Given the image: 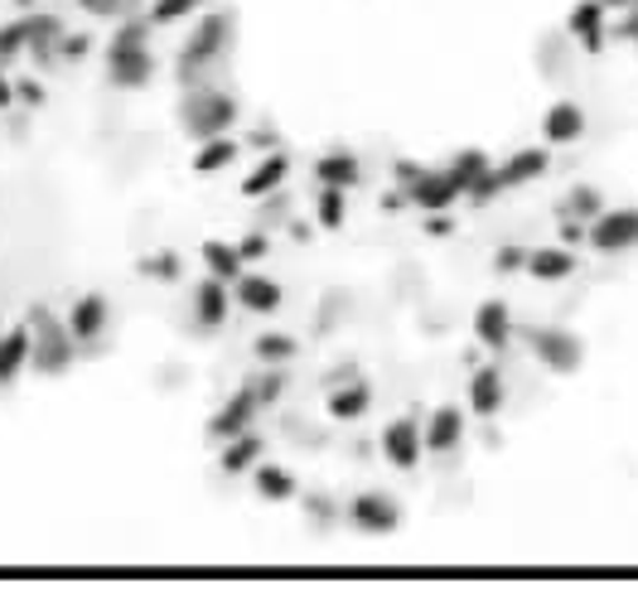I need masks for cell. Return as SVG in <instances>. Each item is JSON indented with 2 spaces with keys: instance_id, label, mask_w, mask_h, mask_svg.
I'll list each match as a JSON object with an SVG mask.
<instances>
[{
  "instance_id": "obj_1",
  "label": "cell",
  "mask_w": 638,
  "mask_h": 604,
  "mask_svg": "<svg viewBox=\"0 0 638 604\" xmlns=\"http://www.w3.org/2000/svg\"><path fill=\"white\" fill-rule=\"evenodd\" d=\"M228 44H233V20L228 16H198L189 39H184V49H179L175 78H179V83H194L208 63H218L223 53H228Z\"/></svg>"
},
{
  "instance_id": "obj_2",
  "label": "cell",
  "mask_w": 638,
  "mask_h": 604,
  "mask_svg": "<svg viewBox=\"0 0 638 604\" xmlns=\"http://www.w3.org/2000/svg\"><path fill=\"white\" fill-rule=\"evenodd\" d=\"M517 339H523L527 354L547 372H556V378H570V372H580V362H585V344L562 325H527V329L517 325Z\"/></svg>"
},
{
  "instance_id": "obj_3",
  "label": "cell",
  "mask_w": 638,
  "mask_h": 604,
  "mask_svg": "<svg viewBox=\"0 0 638 604\" xmlns=\"http://www.w3.org/2000/svg\"><path fill=\"white\" fill-rule=\"evenodd\" d=\"M179 121L194 141H208V136H228L237 126V102L228 92H213V88H194L189 98L179 102Z\"/></svg>"
},
{
  "instance_id": "obj_4",
  "label": "cell",
  "mask_w": 638,
  "mask_h": 604,
  "mask_svg": "<svg viewBox=\"0 0 638 604\" xmlns=\"http://www.w3.org/2000/svg\"><path fill=\"white\" fill-rule=\"evenodd\" d=\"M585 247L595 257H624L638 247V204L634 208H605L600 218H590L585 227Z\"/></svg>"
},
{
  "instance_id": "obj_5",
  "label": "cell",
  "mask_w": 638,
  "mask_h": 604,
  "mask_svg": "<svg viewBox=\"0 0 638 604\" xmlns=\"http://www.w3.org/2000/svg\"><path fill=\"white\" fill-rule=\"evenodd\" d=\"M609 20L615 16L605 10V0H576L566 16V39L595 59V53H605V44H609Z\"/></svg>"
},
{
  "instance_id": "obj_6",
  "label": "cell",
  "mask_w": 638,
  "mask_h": 604,
  "mask_svg": "<svg viewBox=\"0 0 638 604\" xmlns=\"http://www.w3.org/2000/svg\"><path fill=\"white\" fill-rule=\"evenodd\" d=\"M378 450H382V460H388L392 469H402V474H411V469L421 464V421L416 416H397V421L382 426V436H378Z\"/></svg>"
},
{
  "instance_id": "obj_7",
  "label": "cell",
  "mask_w": 638,
  "mask_h": 604,
  "mask_svg": "<svg viewBox=\"0 0 638 604\" xmlns=\"http://www.w3.org/2000/svg\"><path fill=\"white\" fill-rule=\"evenodd\" d=\"M464 436H470V416H464L455 401L435 407V411L421 421V446H425V454H455V450L464 446Z\"/></svg>"
},
{
  "instance_id": "obj_8",
  "label": "cell",
  "mask_w": 638,
  "mask_h": 604,
  "mask_svg": "<svg viewBox=\"0 0 638 604\" xmlns=\"http://www.w3.org/2000/svg\"><path fill=\"white\" fill-rule=\"evenodd\" d=\"M464 407L478 421H494V416L508 407V378H503L498 362H484V368L470 372V392H464Z\"/></svg>"
},
{
  "instance_id": "obj_9",
  "label": "cell",
  "mask_w": 638,
  "mask_h": 604,
  "mask_svg": "<svg viewBox=\"0 0 638 604\" xmlns=\"http://www.w3.org/2000/svg\"><path fill=\"white\" fill-rule=\"evenodd\" d=\"M585 126H590V116H585V106L576 98H562V102H552L547 112H542V141H547L552 151L580 145L585 141Z\"/></svg>"
},
{
  "instance_id": "obj_10",
  "label": "cell",
  "mask_w": 638,
  "mask_h": 604,
  "mask_svg": "<svg viewBox=\"0 0 638 604\" xmlns=\"http://www.w3.org/2000/svg\"><path fill=\"white\" fill-rule=\"evenodd\" d=\"M474 344L488 348V354H508L517 344V319L503 300H484L474 310Z\"/></svg>"
},
{
  "instance_id": "obj_11",
  "label": "cell",
  "mask_w": 638,
  "mask_h": 604,
  "mask_svg": "<svg viewBox=\"0 0 638 604\" xmlns=\"http://www.w3.org/2000/svg\"><path fill=\"white\" fill-rule=\"evenodd\" d=\"M349 522L358 532H397L402 528V503L392 499V493H382V489H368V493H358V499L349 503Z\"/></svg>"
},
{
  "instance_id": "obj_12",
  "label": "cell",
  "mask_w": 638,
  "mask_h": 604,
  "mask_svg": "<svg viewBox=\"0 0 638 604\" xmlns=\"http://www.w3.org/2000/svg\"><path fill=\"white\" fill-rule=\"evenodd\" d=\"M233 300L243 305L247 315H276L286 305V290H281V280L266 272H243L233 280Z\"/></svg>"
},
{
  "instance_id": "obj_13",
  "label": "cell",
  "mask_w": 638,
  "mask_h": 604,
  "mask_svg": "<svg viewBox=\"0 0 638 604\" xmlns=\"http://www.w3.org/2000/svg\"><path fill=\"white\" fill-rule=\"evenodd\" d=\"M228 305H233V286H228V280H218V276H204L189 290V310H194L198 329H223V325H228Z\"/></svg>"
},
{
  "instance_id": "obj_14",
  "label": "cell",
  "mask_w": 638,
  "mask_h": 604,
  "mask_svg": "<svg viewBox=\"0 0 638 604\" xmlns=\"http://www.w3.org/2000/svg\"><path fill=\"white\" fill-rule=\"evenodd\" d=\"M257 416H261L257 397H251V387H243V392H233L228 407L213 411V421H208V440H213V446H228L233 436L251 431V421H257Z\"/></svg>"
},
{
  "instance_id": "obj_15",
  "label": "cell",
  "mask_w": 638,
  "mask_h": 604,
  "mask_svg": "<svg viewBox=\"0 0 638 604\" xmlns=\"http://www.w3.org/2000/svg\"><path fill=\"white\" fill-rule=\"evenodd\" d=\"M576 247H566V242H552V247H527V276L542 280V286H562V280L576 276Z\"/></svg>"
},
{
  "instance_id": "obj_16",
  "label": "cell",
  "mask_w": 638,
  "mask_h": 604,
  "mask_svg": "<svg viewBox=\"0 0 638 604\" xmlns=\"http://www.w3.org/2000/svg\"><path fill=\"white\" fill-rule=\"evenodd\" d=\"M372 407V387L358 378H339V382H329V397H325V416L329 421H363Z\"/></svg>"
},
{
  "instance_id": "obj_17",
  "label": "cell",
  "mask_w": 638,
  "mask_h": 604,
  "mask_svg": "<svg viewBox=\"0 0 638 604\" xmlns=\"http://www.w3.org/2000/svg\"><path fill=\"white\" fill-rule=\"evenodd\" d=\"M547 170H552V145H523V151H513L498 165V180H503V190H523V184L542 180Z\"/></svg>"
},
{
  "instance_id": "obj_18",
  "label": "cell",
  "mask_w": 638,
  "mask_h": 604,
  "mask_svg": "<svg viewBox=\"0 0 638 604\" xmlns=\"http://www.w3.org/2000/svg\"><path fill=\"white\" fill-rule=\"evenodd\" d=\"M315 180L319 184H329V190H358L363 184V160H358L353 151H329V155H319L315 160Z\"/></svg>"
},
{
  "instance_id": "obj_19",
  "label": "cell",
  "mask_w": 638,
  "mask_h": 604,
  "mask_svg": "<svg viewBox=\"0 0 638 604\" xmlns=\"http://www.w3.org/2000/svg\"><path fill=\"white\" fill-rule=\"evenodd\" d=\"M286 174H290V155L271 151L266 160H257V165H251V174H243V194H247V198H266V194L286 190Z\"/></svg>"
},
{
  "instance_id": "obj_20",
  "label": "cell",
  "mask_w": 638,
  "mask_h": 604,
  "mask_svg": "<svg viewBox=\"0 0 638 604\" xmlns=\"http://www.w3.org/2000/svg\"><path fill=\"white\" fill-rule=\"evenodd\" d=\"M261 454H266V440L257 431H243V436H233L228 446H218V464L228 469V474H251V469L261 464Z\"/></svg>"
},
{
  "instance_id": "obj_21",
  "label": "cell",
  "mask_w": 638,
  "mask_h": 604,
  "mask_svg": "<svg viewBox=\"0 0 638 604\" xmlns=\"http://www.w3.org/2000/svg\"><path fill=\"white\" fill-rule=\"evenodd\" d=\"M63 325H69L73 344L97 339V334L106 329V300H102V295H83V300H78L73 310H69V319H63Z\"/></svg>"
},
{
  "instance_id": "obj_22",
  "label": "cell",
  "mask_w": 638,
  "mask_h": 604,
  "mask_svg": "<svg viewBox=\"0 0 638 604\" xmlns=\"http://www.w3.org/2000/svg\"><path fill=\"white\" fill-rule=\"evenodd\" d=\"M198 257H204V272H208V276L228 280V286L247 272V262H243V252H237V242H218V237H213V242H204V252H198Z\"/></svg>"
},
{
  "instance_id": "obj_23",
  "label": "cell",
  "mask_w": 638,
  "mask_h": 604,
  "mask_svg": "<svg viewBox=\"0 0 638 604\" xmlns=\"http://www.w3.org/2000/svg\"><path fill=\"white\" fill-rule=\"evenodd\" d=\"M251 489H257L266 503H286V499H296V474L281 464H257L251 469Z\"/></svg>"
},
{
  "instance_id": "obj_24",
  "label": "cell",
  "mask_w": 638,
  "mask_h": 604,
  "mask_svg": "<svg viewBox=\"0 0 638 604\" xmlns=\"http://www.w3.org/2000/svg\"><path fill=\"white\" fill-rule=\"evenodd\" d=\"M609 204H605V194L595 190V184H576L562 204H556V218H580V223H590V218H600Z\"/></svg>"
},
{
  "instance_id": "obj_25",
  "label": "cell",
  "mask_w": 638,
  "mask_h": 604,
  "mask_svg": "<svg viewBox=\"0 0 638 604\" xmlns=\"http://www.w3.org/2000/svg\"><path fill=\"white\" fill-rule=\"evenodd\" d=\"M237 151H243V145L233 141V131H228V136H208L204 145H198V155H194V174H218V170H228L233 160H237Z\"/></svg>"
},
{
  "instance_id": "obj_26",
  "label": "cell",
  "mask_w": 638,
  "mask_h": 604,
  "mask_svg": "<svg viewBox=\"0 0 638 604\" xmlns=\"http://www.w3.org/2000/svg\"><path fill=\"white\" fill-rule=\"evenodd\" d=\"M343 218H349V194H343V190H329V184H319V194H315V223L325 227V233H339Z\"/></svg>"
},
{
  "instance_id": "obj_27",
  "label": "cell",
  "mask_w": 638,
  "mask_h": 604,
  "mask_svg": "<svg viewBox=\"0 0 638 604\" xmlns=\"http://www.w3.org/2000/svg\"><path fill=\"white\" fill-rule=\"evenodd\" d=\"M296 339L290 334H281V329H266V334H257L251 339V354H257V362H276V368H286L290 358H296Z\"/></svg>"
},
{
  "instance_id": "obj_28",
  "label": "cell",
  "mask_w": 638,
  "mask_h": 604,
  "mask_svg": "<svg viewBox=\"0 0 638 604\" xmlns=\"http://www.w3.org/2000/svg\"><path fill=\"white\" fill-rule=\"evenodd\" d=\"M208 0H151V10H145V20L151 24H175V20H189L198 16Z\"/></svg>"
},
{
  "instance_id": "obj_29",
  "label": "cell",
  "mask_w": 638,
  "mask_h": 604,
  "mask_svg": "<svg viewBox=\"0 0 638 604\" xmlns=\"http://www.w3.org/2000/svg\"><path fill=\"white\" fill-rule=\"evenodd\" d=\"M136 272L151 280H179V257L175 252H151V257H141Z\"/></svg>"
},
{
  "instance_id": "obj_30",
  "label": "cell",
  "mask_w": 638,
  "mask_h": 604,
  "mask_svg": "<svg viewBox=\"0 0 638 604\" xmlns=\"http://www.w3.org/2000/svg\"><path fill=\"white\" fill-rule=\"evenodd\" d=\"M609 34L638 53V6L634 10H619V20H609Z\"/></svg>"
},
{
  "instance_id": "obj_31",
  "label": "cell",
  "mask_w": 638,
  "mask_h": 604,
  "mask_svg": "<svg viewBox=\"0 0 638 604\" xmlns=\"http://www.w3.org/2000/svg\"><path fill=\"white\" fill-rule=\"evenodd\" d=\"M237 252H243V262H247V266L266 262V257H271V233H247L243 242H237Z\"/></svg>"
},
{
  "instance_id": "obj_32",
  "label": "cell",
  "mask_w": 638,
  "mask_h": 604,
  "mask_svg": "<svg viewBox=\"0 0 638 604\" xmlns=\"http://www.w3.org/2000/svg\"><path fill=\"white\" fill-rule=\"evenodd\" d=\"M494 272L498 276H517V272H527V247H498V257H494Z\"/></svg>"
},
{
  "instance_id": "obj_33",
  "label": "cell",
  "mask_w": 638,
  "mask_h": 604,
  "mask_svg": "<svg viewBox=\"0 0 638 604\" xmlns=\"http://www.w3.org/2000/svg\"><path fill=\"white\" fill-rule=\"evenodd\" d=\"M585 227L590 223H580V218H556V233H562L566 247H585Z\"/></svg>"
},
{
  "instance_id": "obj_34",
  "label": "cell",
  "mask_w": 638,
  "mask_h": 604,
  "mask_svg": "<svg viewBox=\"0 0 638 604\" xmlns=\"http://www.w3.org/2000/svg\"><path fill=\"white\" fill-rule=\"evenodd\" d=\"M634 6H638V0H605L609 16H619V10H634Z\"/></svg>"
}]
</instances>
